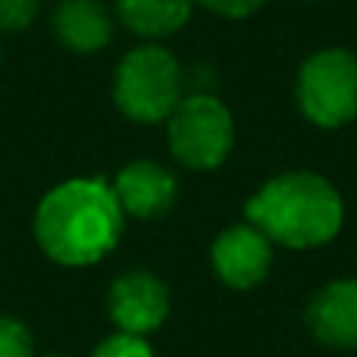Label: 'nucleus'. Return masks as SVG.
Returning a JSON list of instances; mask_svg holds the SVG:
<instances>
[{
	"mask_svg": "<svg viewBox=\"0 0 357 357\" xmlns=\"http://www.w3.org/2000/svg\"><path fill=\"white\" fill-rule=\"evenodd\" d=\"M47 357H69V354H47Z\"/></svg>",
	"mask_w": 357,
	"mask_h": 357,
	"instance_id": "16",
	"label": "nucleus"
},
{
	"mask_svg": "<svg viewBox=\"0 0 357 357\" xmlns=\"http://www.w3.org/2000/svg\"><path fill=\"white\" fill-rule=\"evenodd\" d=\"M295 104L317 129H342L357 116V56L345 47H323L301 63Z\"/></svg>",
	"mask_w": 357,
	"mask_h": 357,
	"instance_id": "5",
	"label": "nucleus"
},
{
	"mask_svg": "<svg viewBox=\"0 0 357 357\" xmlns=\"http://www.w3.org/2000/svg\"><path fill=\"white\" fill-rule=\"evenodd\" d=\"M210 266L222 285L235 291H251L270 276L273 241L251 222H235L222 229L210 245Z\"/></svg>",
	"mask_w": 357,
	"mask_h": 357,
	"instance_id": "7",
	"label": "nucleus"
},
{
	"mask_svg": "<svg viewBox=\"0 0 357 357\" xmlns=\"http://www.w3.org/2000/svg\"><path fill=\"white\" fill-rule=\"evenodd\" d=\"M91 357H154L148 335H132V333H110L94 345Z\"/></svg>",
	"mask_w": 357,
	"mask_h": 357,
	"instance_id": "13",
	"label": "nucleus"
},
{
	"mask_svg": "<svg viewBox=\"0 0 357 357\" xmlns=\"http://www.w3.org/2000/svg\"><path fill=\"white\" fill-rule=\"evenodd\" d=\"M195 3H201L204 10L216 13L222 19H248L257 10H264L266 0H195Z\"/></svg>",
	"mask_w": 357,
	"mask_h": 357,
	"instance_id": "15",
	"label": "nucleus"
},
{
	"mask_svg": "<svg viewBox=\"0 0 357 357\" xmlns=\"http://www.w3.org/2000/svg\"><path fill=\"white\" fill-rule=\"evenodd\" d=\"M107 314L119 333L148 335L167 323L169 317V289L151 270H126L110 282L107 291Z\"/></svg>",
	"mask_w": 357,
	"mask_h": 357,
	"instance_id": "6",
	"label": "nucleus"
},
{
	"mask_svg": "<svg viewBox=\"0 0 357 357\" xmlns=\"http://www.w3.org/2000/svg\"><path fill=\"white\" fill-rule=\"evenodd\" d=\"M113 195L126 216L160 220L173 210L178 197V178L169 167L157 160H132L113 178Z\"/></svg>",
	"mask_w": 357,
	"mask_h": 357,
	"instance_id": "8",
	"label": "nucleus"
},
{
	"mask_svg": "<svg viewBox=\"0 0 357 357\" xmlns=\"http://www.w3.org/2000/svg\"><path fill=\"white\" fill-rule=\"evenodd\" d=\"M41 0H0V31H25L35 25Z\"/></svg>",
	"mask_w": 357,
	"mask_h": 357,
	"instance_id": "14",
	"label": "nucleus"
},
{
	"mask_svg": "<svg viewBox=\"0 0 357 357\" xmlns=\"http://www.w3.org/2000/svg\"><path fill=\"white\" fill-rule=\"evenodd\" d=\"M31 232L47 260L79 270L116 251L126 232V213L107 178L79 176L54 185L38 201Z\"/></svg>",
	"mask_w": 357,
	"mask_h": 357,
	"instance_id": "1",
	"label": "nucleus"
},
{
	"mask_svg": "<svg viewBox=\"0 0 357 357\" xmlns=\"http://www.w3.org/2000/svg\"><path fill=\"white\" fill-rule=\"evenodd\" d=\"M0 357H35L31 329L10 314H0Z\"/></svg>",
	"mask_w": 357,
	"mask_h": 357,
	"instance_id": "12",
	"label": "nucleus"
},
{
	"mask_svg": "<svg viewBox=\"0 0 357 357\" xmlns=\"http://www.w3.org/2000/svg\"><path fill=\"white\" fill-rule=\"evenodd\" d=\"M56 41L73 54H100L113 41V16L100 0H60L50 16Z\"/></svg>",
	"mask_w": 357,
	"mask_h": 357,
	"instance_id": "10",
	"label": "nucleus"
},
{
	"mask_svg": "<svg viewBox=\"0 0 357 357\" xmlns=\"http://www.w3.org/2000/svg\"><path fill=\"white\" fill-rule=\"evenodd\" d=\"M195 0H116V19L142 38H167L185 29Z\"/></svg>",
	"mask_w": 357,
	"mask_h": 357,
	"instance_id": "11",
	"label": "nucleus"
},
{
	"mask_svg": "<svg viewBox=\"0 0 357 357\" xmlns=\"http://www.w3.org/2000/svg\"><path fill=\"white\" fill-rule=\"evenodd\" d=\"M182 85L185 75L176 56L160 44H142L116 63L110 94L126 119L138 126H157L167 123L182 100Z\"/></svg>",
	"mask_w": 357,
	"mask_h": 357,
	"instance_id": "3",
	"label": "nucleus"
},
{
	"mask_svg": "<svg viewBox=\"0 0 357 357\" xmlns=\"http://www.w3.org/2000/svg\"><path fill=\"white\" fill-rule=\"evenodd\" d=\"M0 60H3V50H0Z\"/></svg>",
	"mask_w": 357,
	"mask_h": 357,
	"instance_id": "18",
	"label": "nucleus"
},
{
	"mask_svg": "<svg viewBox=\"0 0 357 357\" xmlns=\"http://www.w3.org/2000/svg\"><path fill=\"white\" fill-rule=\"evenodd\" d=\"M167 144L173 160L191 173L220 169L235 148L232 113L213 94H185L167 119Z\"/></svg>",
	"mask_w": 357,
	"mask_h": 357,
	"instance_id": "4",
	"label": "nucleus"
},
{
	"mask_svg": "<svg viewBox=\"0 0 357 357\" xmlns=\"http://www.w3.org/2000/svg\"><path fill=\"white\" fill-rule=\"evenodd\" d=\"M245 220L257 226L273 245L310 251L329 245L342 232L345 201L339 188L320 173L291 169L266 178L248 197Z\"/></svg>",
	"mask_w": 357,
	"mask_h": 357,
	"instance_id": "2",
	"label": "nucleus"
},
{
	"mask_svg": "<svg viewBox=\"0 0 357 357\" xmlns=\"http://www.w3.org/2000/svg\"><path fill=\"white\" fill-rule=\"evenodd\" d=\"M304 3H317V0H304Z\"/></svg>",
	"mask_w": 357,
	"mask_h": 357,
	"instance_id": "17",
	"label": "nucleus"
},
{
	"mask_svg": "<svg viewBox=\"0 0 357 357\" xmlns=\"http://www.w3.org/2000/svg\"><path fill=\"white\" fill-rule=\"evenodd\" d=\"M304 323L320 345L335 351L357 348V279H335L314 291L304 307Z\"/></svg>",
	"mask_w": 357,
	"mask_h": 357,
	"instance_id": "9",
	"label": "nucleus"
}]
</instances>
